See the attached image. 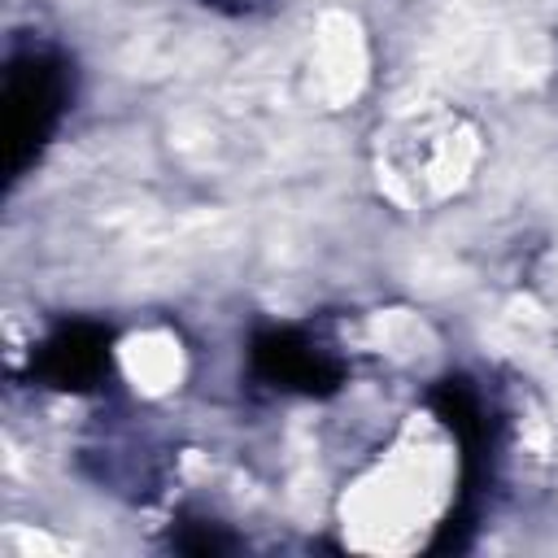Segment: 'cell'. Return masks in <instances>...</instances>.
Listing matches in <instances>:
<instances>
[{"instance_id":"6da1fadb","label":"cell","mask_w":558,"mask_h":558,"mask_svg":"<svg viewBox=\"0 0 558 558\" xmlns=\"http://www.w3.org/2000/svg\"><path fill=\"white\" fill-rule=\"evenodd\" d=\"M65 100V83L61 70L44 57H31L22 65L9 70V87H4V135H9V170L17 174L26 153L39 148V140L48 135L57 109Z\"/></svg>"},{"instance_id":"7a4b0ae2","label":"cell","mask_w":558,"mask_h":558,"mask_svg":"<svg viewBox=\"0 0 558 558\" xmlns=\"http://www.w3.org/2000/svg\"><path fill=\"white\" fill-rule=\"evenodd\" d=\"M105 366V336L96 327H70L44 349V375L61 388H83Z\"/></svg>"},{"instance_id":"3957f363","label":"cell","mask_w":558,"mask_h":558,"mask_svg":"<svg viewBox=\"0 0 558 558\" xmlns=\"http://www.w3.org/2000/svg\"><path fill=\"white\" fill-rule=\"evenodd\" d=\"M257 357H262V366H266L279 384L314 388V384H327V379H331V366H327L310 344H301V340H292V336H270V340H262Z\"/></svg>"}]
</instances>
